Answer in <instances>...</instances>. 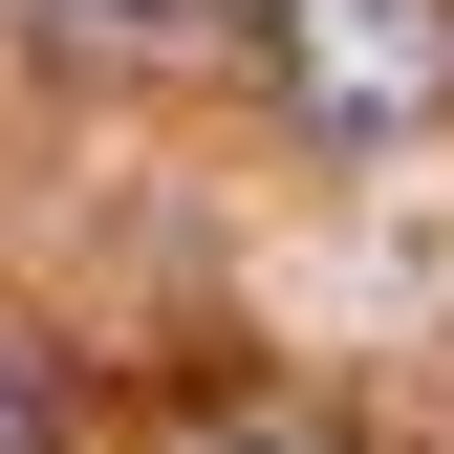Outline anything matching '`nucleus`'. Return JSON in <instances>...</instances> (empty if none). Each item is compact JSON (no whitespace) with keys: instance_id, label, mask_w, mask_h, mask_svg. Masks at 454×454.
<instances>
[{"instance_id":"nucleus-1","label":"nucleus","mask_w":454,"mask_h":454,"mask_svg":"<svg viewBox=\"0 0 454 454\" xmlns=\"http://www.w3.org/2000/svg\"><path fill=\"white\" fill-rule=\"evenodd\" d=\"M260 43H281V108L347 130V152L454 108V0H260Z\"/></svg>"},{"instance_id":"nucleus-2","label":"nucleus","mask_w":454,"mask_h":454,"mask_svg":"<svg viewBox=\"0 0 454 454\" xmlns=\"http://www.w3.org/2000/svg\"><path fill=\"white\" fill-rule=\"evenodd\" d=\"M22 22H66V43H195V22H239V0H22Z\"/></svg>"},{"instance_id":"nucleus-3","label":"nucleus","mask_w":454,"mask_h":454,"mask_svg":"<svg viewBox=\"0 0 454 454\" xmlns=\"http://www.w3.org/2000/svg\"><path fill=\"white\" fill-rule=\"evenodd\" d=\"M0 454H66V389H43V347L0 325Z\"/></svg>"},{"instance_id":"nucleus-4","label":"nucleus","mask_w":454,"mask_h":454,"mask_svg":"<svg viewBox=\"0 0 454 454\" xmlns=\"http://www.w3.org/2000/svg\"><path fill=\"white\" fill-rule=\"evenodd\" d=\"M195 454H303V433H195Z\"/></svg>"}]
</instances>
